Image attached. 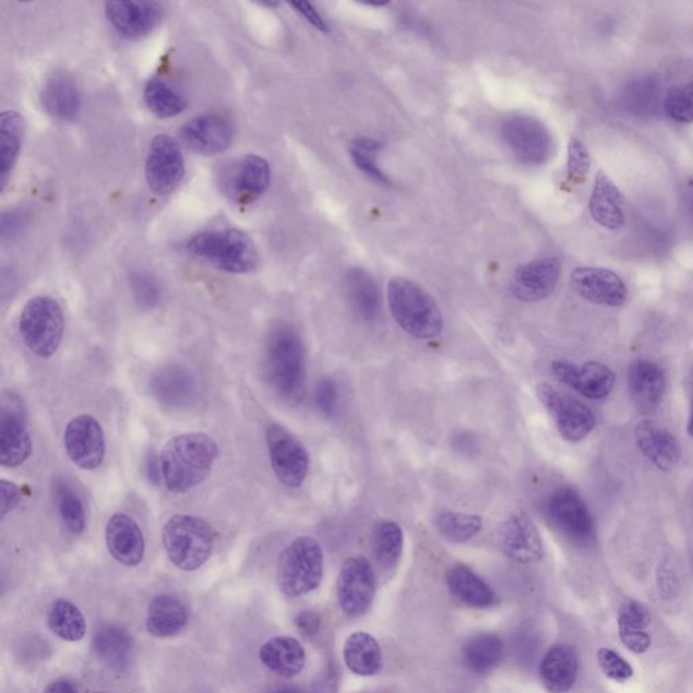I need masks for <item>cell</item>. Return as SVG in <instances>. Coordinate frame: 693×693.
Here are the masks:
<instances>
[{"instance_id":"1","label":"cell","mask_w":693,"mask_h":693,"mask_svg":"<svg viewBox=\"0 0 693 693\" xmlns=\"http://www.w3.org/2000/svg\"><path fill=\"white\" fill-rule=\"evenodd\" d=\"M217 456L218 444L206 433L175 437L160 454L163 481L172 493H188L211 475Z\"/></svg>"},{"instance_id":"2","label":"cell","mask_w":693,"mask_h":693,"mask_svg":"<svg viewBox=\"0 0 693 693\" xmlns=\"http://www.w3.org/2000/svg\"><path fill=\"white\" fill-rule=\"evenodd\" d=\"M264 373L274 392L290 405H300L307 394L306 347L289 325H280L268 336Z\"/></svg>"},{"instance_id":"3","label":"cell","mask_w":693,"mask_h":693,"mask_svg":"<svg viewBox=\"0 0 693 693\" xmlns=\"http://www.w3.org/2000/svg\"><path fill=\"white\" fill-rule=\"evenodd\" d=\"M387 307L399 328L415 339L431 340L442 334L441 309L430 292L414 280L402 277L391 279L387 285Z\"/></svg>"},{"instance_id":"4","label":"cell","mask_w":693,"mask_h":693,"mask_svg":"<svg viewBox=\"0 0 693 693\" xmlns=\"http://www.w3.org/2000/svg\"><path fill=\"white\" fill-rule=\"evenodd\" d=\"M186 250L200 261L229 274L251 273L259 261L250 236L238 229L206 230L193 236Z\"/></svg>"},{"instance_id":"5","label":"cell","mask_w":693,"mask_h":693,"mask_svg":"<svg viewBox=\"0 0 693 693\" xmlns=\"http://www.w3.org/2000/svg\"><path fill=\"white\" fill-rule=\"evenodd\" d=\"M163 545L175 566L184 572L199 571L212 555L214 533L199 516L178 514L163 527Z\"/></svg>"},{"instance_id":"6","label":"cell","mask_w":693,"mask_h":693,"mask_svg":"<svg viewBox=\"0 0 693 693\" xmlns=\"http://www.w3.org/2000/svg\"><path fill=\"white\" fill-rule=\"evenodd\" d=\"M324 573V553L318 539L298 537L282 551L277 583L282 594L301 597L319 588Z\"/></svg>"},{"instance_id":"7","label":"cell","mask_w":693,"mask_h":693,"mask_svg":"<svg viewBox=\"0 0 693 693\" xmlns=\"http://www.w3.org/2000/svg\"><path fill=\"white\" fill-rule=\"evenodd\" d=\"M20 335L37 357H53L64 336V314L60 303L49 296H37L27 301L20 315Z\"/></svg>"},{"instance_id":"8","label":"cell","mask_w":693,"mask_h":693,"mask_svg":"<svg viewBox=\"0 0 693 693\" xmlns=\"http://www.w3.org/2000/svg\"><path fill=\"white\" fill-rule=\"evenodd\" d=\"M32 450L24 398L5 391L0 399V464L4 467L24 465Z\"/></svg>"},{"instance_id":"9","label":"cell","mask_w":693,"mask_h":693,"mask_svg":"<svg viewBox=\"0 0 693 693\" xmlns=\"http://www.w3.org/2000/svg\"><path fill=\"white\" fill-rule=\"evenodd\" d=\"M504 143L512 154L527 166H542L554 154V139L548 127L537 118L516 116L501 128Z\"/></svg>"},{"instance_id":"10","label":"cell","mask_w":693,"mask_h":693,"mask_svg":"<svg viewBox=\"0 0 693 693\" xmlns=\"http://www.w3.org/2000/svg\"><path fill=\"white\" fill-rule=\"evenodd\" d=\"M537 396L553 417L558 432L566 442H583L595 430L594 413L578 399L557 391L548 383L538 385Z\"/></svg>"},{"instance_id":"11","label":"cell","mask_w":693,"mask_h":693,"mask_svg":"<svg viewBox=\"0 0 693 693\" xmlns=\"http://www.w3.org/2000/svg\"><path fill=\"white\" fill-rule=\"evenodd\" d=\"M266 441L275 476L286 487L300 488L309 473V454L306 446L279 425L267 428Z\"/></svg>"},{"instance_id":"12","label":"cell","mask_w":693,"mask_h":693,"mask_svg":"<svg viewBox=\"0 0 693 693\" xmlns=\"http://www.w3.org/2000/svg\"><path fill=\"white\" fill-rule=\"evenodd\" d=\"M548 514L563 535L580 545H590L596 539L594 517L576 490L569 487L557 489L548 503Z\"/></svg>"},{"instance_id":"13","label":"cell","mask_w":693,"mask_h":693,"mask_svg":"<svg viewBox=\"0 0 693 693\" xmlns=\"http://www.w3.org/2000/svg\"><path fill=\"white\" fill-rule=\"evenodd\" d=\"M272 171L267 160L251 155L232 163L219 177L223 193L236 205L246 206L255 202L268 189Z\"/></svg>"},{"instance_id":"14","label":"cell","mask_w":693,"mask_h":693,"mask_svg":"<svg viewBox=\"0 0 693 693\" xmlns=\"http://www.w3.org/2000/svg\"><path fill=\"white\" fill-rule=\"evenodd\" d=\"M337 602L348 617L363 616L373 605L375 574L363 557H351L343 563L336 583Z\"/></svg>"},{"instance_id":"15","label":"cell","mask_w":693,"mask_h":693,"mask_svg":"<svg viewBox=\"0 0 693 693\" xmlns=\"http://www.w3.org/2000/svg\"><path fill=\"white\" fill-rule=\"evenodd\" d=\"M184 177L182 150L172 138L159 134L150 145L145 163L146 183L152 193L171 194Z\"/></svg>"},{"instance_id":"16","label":"cell","mask_w":693,"mask_h":693,"mask_svg":"<svg viewBox=\"0 0 693 693\" xmlns=\"http://www.w3.org/2000/svg\"><path fill=\"white\" fill-rule=\"evenodd\" d=\"M64 447L69 458L81 469H99L106 455L103 426L89 415L73 417L65 428Z\"/></svg>"},{"instance_id":"17","label":"cell","mask_w":693,"mask_h":693,"mask_svg":"<svg viewBox=\"0 0 693 693\" xmlns=\"http://www.w3.org/2000/svg\"><path fill=\"white\" fill-rule=\"evenodd\" d=\"M499 548L511 561L531 565L545 555L543 540L537 524L524 511H517L499 529Z\"/></svg>"},{"instance_id":"18","label":"cell","mask_w":693,"mask_h":693,"mask_svg":"<svg viewBox=\"0 0 693 693\" xmlns=\"http://www.w3.org/2000/svg\"><path fill=\"white\" fill-rule=\"evenodd\" d=\"M551 371L558 381L589 399L606 398L616 386V373L600 362L574 365L567 360H554Z\"/></svg>"},{"instance_id":"19","label":"cell","mask_w":693,"mask_h":693,"mask_svg":"<svg viewBox=\"0 0 693 693\" xmlns=\"http://www.w3.org/2000/svg\"><path fill=\"white\" fill-rule=\"evenodd\" d=\"M572 286L580 297L595 306L621 308L628 301V287L618 274L600 267L573 270Z\"/></svg>"},{"instance_id":"20","label":"cell","mask_w":693,"mask_h":693,"mask_svg":"<svg viewBox=\"0 0 693 693\" xmlns=\"http://www.w3.org/2000/svg\"><path fill=\"white\" fill-rule=\"evenodd\" d=\"M235 131L227 118L202 115L191 118L180 128V140L195 154L214 156L223 154L232 144Z\"/></svg>"},{"instance_id":"21","label":"cell","mask_w":693,"mask_h":693,"mask_svg":"<svg viewBox=\"0 0 693 693\" xmlns=\"http://www.w3.org/2000/svg\"><path fill=\"white\" fill-rule=\"evenodd\" d=\"M561 272L562 264L557 258L524 264L512 278V295L523 302L542 301L555 290Z\"/></svg>"},{"instance_id":"22","label":"cell","mask_w":693,"mask_h":693,"mask_svg":"<svg viewBox=\"0 0 693 693\" xmlns=\"http://www.w3.org/2000/svg\"><path fill=\"white\" fill-rule=\"evenodd\" d=\"M635 442L645 458L657 469L673 471L680 465L681 451L678 438L657 421L644 420L635 428Z\"/></svg>"},{"instance_id":"23","label":"cell","mask_w":693,"mask_h":693,"mask_svg":"<svg viewBox=\"0 0 693 693\" xmlns=\"http://www.w3.org/2000/svg\"><path fill=\"white\" fill-rule=\"evenodd\" d=\"M105 11L112 27L127 38L150 35L163 16L160 5L151 2H107Z\"/></svg>"},{"instance_id":"24","label":"cell","mask_w":693,"mask_h":693,"mask_svg":"<svg viewBox=\"0 0 693 693\" xmlns=\"http://www.w3.org/2000/svg\"><path fill=\"white\" fill-rule=\"evenodd\" d=\"M106 546L116 561L138 566L144 560V534L131 516L115 514L106 524Z\"/></svg>"},{"instance_id":"25","label":"cell","mask_w":693,"mask_h":693,"mask_svg":"<svg viewBox=\"0 0 693 693\" xmlns=\"http://www.w3.org/2000/svg\"><path fill=\"white\" fill-rule=\"evenodd\" d=\"M629 392L641 413L656 410L667 392V375L661 366L650 360H636L629 370Z\"/></svg>"},{"instance_id":"26","label":"cell","mask_w":693,"mask_h":693,"mask_svg":"<svg viewBox=\"0 0 693 693\" xmlns=\"http://www.w3.org/2000/svg\"><path fill=\"white\" fill-rule=\"evenodd\" d=\"M151 393L163 407L183 409L194 402L196 383L188 370L180 366H166L152 377Z\"/></svg>"},{"instance_id":"27","label":"cell","mask_w":693,"mask_h":693,"mask_svg":"<svg viewBox=\"0 0 693 693\" xmlns=\"http://www.w3.org/2000/svg\"><path fill=\"white\" fill-rule=\"evenodd\" d=\"M41 104L56 120L73 121L82 109L81 92L69 73L55 72L44 83Z\"/></svg>"},{"instance_id":"28","label":"cell","mask_w":693,"mask_h":693,"mask_svg":"<svg viewBox=\"0 0 693 693\" xmlns=\"http://www.w3.org/2000/svg\"><path fill=\"white\" fill-rule=\"evenodd\" d=\"M624 196L605 172L597 174L589 200V212L600 227L619 230L624 227Z\"/></svg>"},{"instance_id":"29","label":"cell","mask_w":693,"mask_h":693,"mask_svg":"<svg viewBox=\"0 0 693 693\" xmlns=\"http://www.w3.org/2000/svg\"><path fill=\"white\" fill-rule=\"evenodd\" d=\"M545 690L550 693H567L576 684L578 656L571 646L557 645L546 653L539 669Z\"/></svg>"},{"instance_id":"30","label":"cell","mask_w":693,"mask_h":693,"mask_svg":"<svg viewBox=\"0 0 693 693\" xmlns=\"http://www.w3.org/2000/svg\"><path fill=\"white\" fill-rule=\"evenodd\" d=\"M264 667L284 679H292L306 667L303 646L291 636H275L262 646L259 653Z\"/></svg>"},{"instance_id":"31","label":"cell","mask_w":693,"mask_h":693,"mask_svg":"<svg viewBox=\"0 0 693 693\" xmlns=\"http://www.w3.org/2000/svg\"><path fill=\"white\" fill-rule=\"evenodd\" d=\"M652 624V613L644 602L629 600L618 616L619 638L635 655H644L652 646L647 629Z\"/></svg>"},{"instance_id":"32","label":"cell","mask_w":693,"mask_h":693,"mask_svg":"<svg viewBox=\"0 0 693 693\" xmlns=\"http://www.w3.org/2000/svg\"><path fill=\"white\" fill-rule=\"evenodd\" d=\"M93 650L107 667L122 672L132 662L134 641L120 625H105L94 635Z\"/></svg>"},{"instance_id":"33","label":"cell","mask_w":693,"mask_h":693,"mask_svg":"<svg viewBox=\"0 0 693 693\" xmlns=\"http://www.w3.org/2000/svg\"><path fill=\"white\" fill-rule=\"evenodd\" d=\"M189 616L177 597L170 595L156 596L151 601L146 630L157 638H170L178 635L188 625Z\"/></svg>"},{"instance_id":"34","label":"cell","mask_w":693,"mask_h":693,"mask_svg":"<svg viewBox=\"0 0 693 693\" xmlns=\"http://www.w3.org/2000/svg\"><path fill=\"white\" fill-rule=\"evenodd\" d=\"M447 585L456 599L477 610H486L498 602L493 589L467 566L456 565L450 569Z\"/></svg>"},{"instance_id":"35","label":"cell","mask_w":693,"mask_h":693,"mask_svg":"<svg viewBox=\"0 0 693 693\" xmlns=\"http://www.w3.org/2000/svg\"><path fill=\"white\" fill-rule=\"evenodd\" d=\"M662 88L656 76L641 75L625 84L621 94L623 109L636 118H650L661 106Z\"/></svg>"},{"instance_id":"36","label":"cell","mask_w":693,"mask_h":693,"mask_svg":"<svg viewBox=\"0 0 693 693\" xmlns=\"http://www.w3.org/2000/svg\"><path fill=\"white\" fill-rule=\"evenodd\" d=\"M345 661L353 673L370 678L379 674L383 668L382 650L373 635L358 631L348 636L345 649Z\"/></svg>"},{"instance_id":"37","label":"cell","mask_w":693,"mask_h":693,"mask_svg":"<svg viewBox=\"0 0 693 693\" xmlns=\"http://www.w3.org/2000/svg\"><path fill=\"white\" fill-rule=\"evenodd\" d=\"M346 287L348 300L360 319L373 321L379 318L381 311L380 290L369 273L362 268L349 270Z\"/></svg>"},{"instance_id":"38","label":"cell","mask_w":693,"mask_h":693,"mask_svg":"<svg viewBox=\"0 0 693 693\" xmlns=\"http://www.w3.org/2000/svg\"><path fill=\"white\" fill-rule=\"evenodd\" d=\"M24 118L15 110H5L0 116V183L2 189L19 159L24 139Z\"/></svg>"},{"instance_id":"39","label":"cell","mask_w":693,"mask_h":693,"mask_svg":"<svg viewBox=\"0 0 693 693\" xmlns=\"http://www.w3.org/2000/svg\"><path fill=\"white\" fill-rule=\"evenodd\" d=\"M371 550L382 567L397 566L404 551V533L399 524L393 521L377 523L371 534Z\"/></svg>"},{"instance_id":"40","label":"cell","mask_w":693,"mask_h":693,"mask_svg":"<svg viewBox=\"0 0 693 693\" xmlns=\"http://www.w3.org/2000/svg\"><path fill=\"white\" fill-rule=\"evenodd\" d=\"M504 646L500 636L481 634L471 638L464 647L466 667L475 673H487L503 658Z\"/></svg>"},{"instance_id":"41","label":"cell","mask_w":693,"mask_h":693,"mask_svg":"<svg viewBox=\"0 0 693 693\" xmlns=\"http://www.w3.org/2000/svg\"><path fill=\"white\" fill-rule=\"evenodd\" d=\"M48 624L61 640L79 642L86 635V621L83 613L71 601L60 599L50 608Z\"/></svg>"},{"instance_id":"42","label":"cell","mask_w":693,"mask_h":693,"mask_svg":"<svg viewBox=\"0 0 693 693\" xmlns=\"http://www.w3.org/2000/svg\"><path fill=\"white\" fill-rule=\"evenodd\" d=\"M439 535L451 543H466L482 529L481 516L464 512L442 511L435 517Z\"/></svg>"},{"instance_id":"43","label":"cell","mask_w":693,"mask_h":693,"mask_svg":"<svg viewBox=\"0 0 693 693\" xmlns=\"http://www.w3.org/2000/svg\"><path fill=\"white\" fill-rule=\"evenodd\" d=\"M146 107L159 118H172L183 112L186 100L182 95L159 77H151L144 88Z\"/></svg>"},{"instance_id":"44","label":"cell","mask_w":693,"mask_h":693,"mask_svg":"<svg viewBox=\"0 0 693 693\" xmlns=\"http://www.w3.org/2000/svg\"><path fill=\"white\" fill-rule=\"evenodd\" d=\"M657 592L665 607H678L683 594V573L674 558L665 557L657 569Z\"/></svg>"},{"instance_id":"45","label":"cell","mask_w":693,"mask_h":693,"mask_svg":"<svg viewBox=\"0 0 693 693\" xmlns=\"http://www.w3.org/2000/svg\"><path fill=\"white\" fill-rule=\"evenodd\" d=\"M56 500H58L59 514L65 528L73 535H81L86 528V512H84L82 500L67 483H61L56 489Z\"/></svg>"},{"instance_id":"46","label":"cell","mask_w":693,"mask_h":693,"mask_svg":"<svg viewBox=\"0 0 693 693\" xmlns=\"http://www.w3.org/2000/svg\"><path fill=\"white\" fill-rule=\"evenodd\" d=\"M382 144L371 139H357L351 144V157L355 166L368 175L374 182L389 184V179L381 168L377 166V156L380 155Z\"/></svg>"},{"instance_id":"47","label":"cell","mask_w":693,"mask_h":693,"mask_svg":"<svg viewBox=\"0 0 693 693\" xmlns=\"http://www.w3.org/2000/svg\"><path fill=\"white\" fill-rule=\"evenodd\" d=\"M662 106L673 122L693 123V82L669 89Z\"/></svg>"},{"instance_id":"48","label":"cell","mask_w":693,"mask_h":693,"mask_svg":"<svg viewBox=\"0 0 693 693\" xmlns=\"http://www.w3.org/2000/svg\"><path fill=\"white\" fill-rule=\"evenodd\" d=\"M596 657L601 672L605 673L608 679L616 681V683H625V681L633 678V667L616 650L602 647V649L597 652Z\"/></svg>"},{"instance_id":"49","label":"cell","mask_w":693,"mask_h":693,"mask_svg":"<svg viewBox=\"0 0 693 693\" xmlns=\"http://www.w3.org/2000/svg\"><path fill=\"white\" fill-rule=\"evenodd\" d=\"M590 170V156L582 141L572 139L567 146L566 175L573 184L583 183Z\"/></svg>"},{"instance_id":"50","label":"cell","mask_w":693,"mask_h":693,"mask_svg":"<svg viewBox=\"0 0 693 693\" xmlns=\"http://www.w3.org/2000/svg\"><path fill=\"white\" fill-rule=\"evenodd\" d=\"M315 407L321 415L332 417L339 407V391L334 380L323 379L319 382L314 393Z\"/></svg>"},{"instance_id":"51","label":"cell","mask_w":693,"mask_h":693,"mask_svg":"<svg viewBox=\"0 0 693 693\" xmlns=\"http://www.w3.org/2000/svg\"><path fill=\"white\" fill-rule=\"evenodd\" d=\"M132 286L140 306L151 308L155 307V303L159 301V289H157L155 282L146 277V275H134Z\"/></svg>"},{"instance_id":"52","label":"cell","mask_w":693,"mask_h":693,"mask_svg":"<svg viewBox=\"0 0 693 693\" xmlns=\"http://www.w3.org/2000/svg\"><path fill=\"white\" fill-rule=\"evenodd\" d=\"M0 490H2V516L10 514L19 506L22 493L21 489L13 481H0Z\"/></svg>"},{"instance_id":"53","label":"cell","mask_w":693,"mask_h":693,"mask_svg":"<svg viewBox=\"0 0 693 693\" xmlns=\"http://www.w3.org/2000/svg\"><path fill=\"white\" fill-rule=\"evenodd\" d=\"M298 630L306 636H313L319 633L321 618L318 612L302 611L296 617Z\"/></svg>"},{"instance_id":"54","label":"cell","mask_w":693,"mask_h":693,"mask_svg":"<svg viewBox=\"0 0 693 693\" xmlns=\"http://www.w3.org/2000/svg\"><path fill=\"white\" fill-rule=\"evenodd\" d=\"M290 4L291 8H295L297 13H300L303 19L309 22V24L315 27V29H319L321 32H328V26H326L323 16L318 13V10H315L311 3L295 2Z\"/></svg>"},{"instance_id":"55","label":"cell","mask_w":693,"mask_h":693,"mask_svg":"<svg viewBox=\"0 0 693 693\" xmlns=\"http://www.w3.org/2000/svg\"><path fill=\"white\" fill-rule=\"evenodd\" d=\"M146 473H148L150 480L155 483L160 482L162 476V467H160V456H157L154 453H150L148 459H146Z\"/></svg>"},{"instance_id":"56","label":"cell","mask_w":693,"mask_h":693,"mask_svg":"<svg viewBox=\"0 0 693 693\" xmlns=\"http://www.w3.org/2000/svg\"><path fill=\"white\" fill-rule=\"evenodd\" d=\"M45 693H76V690L69 680H56L47 686Z\"/></svg>"},{"instance_id":"57","label":"cell","mask_w":693,"mask_h":693,"mask_svg":"<svg viewBox=\"0 0 693 693\" xmlns=\"http://www.w3.org/2000/svg\"><path fill=\"white\" fill-rule=\"evenodd\" d=\"M266 693H306L301 689H298L296 685H279L274 686V689L267 691Z\"/></svg>"},{"instance_id":"58","label":"cell","mask_w":693,"mask_h":693,"mask_svg":"<svg viewBox=\"0 0 693 693\" xmlns=\"http://www.w3.org/2000/svg\"><path fill=\"white\" fill-rule=\"evenodd\" d=\"M692 396H693V381H692ZM686 431H689V435L691 438H693V402H692V407H691L689 426H686Z\"/></svg>"},{"instance_id":"59","label":"cell","mask_w":693,"mask_h":693,"mask_svg":"<svg viewBox=\"0 0 693 693\" xmlns=\"http://www.w3.org/2000/svg\"><path fill=\"white\" fill-rule=\"evenodd\" d=\"M686 195H689V205L693 216V179H691V182L689 183V189H686Z\"/></svg>"},{"instance_id":"60","label":"cell","mask_w":693,"mask_h":693,"mask_svg":"<svg viewBox=\"0 0 693 693\" xmlns=\"http://www.w3.org/2000/svg\"><path fill=\"white\" fill-rule=\"evenodd\" d=\"M97 693H105V692H97Z\"/></svg>"}]
</instances>
